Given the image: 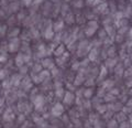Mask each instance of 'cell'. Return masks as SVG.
Wrapping results in <instances>:
<instances>
[{"label":"cell","mask_w":132,"mask_h":128,"mask_svg":"<svg viewBox=\"0 0 132 128\" xmlns=\"http://www.w3.org/2000/svg\"><path fill=\"white\" fill-rule=\"evenodd\" d=\"M73 100H74V95H73L72 93H67V94H66V96H65V102L67 101L68 104H71Z\"/></svg>","instance_id":"cell-2"},{"label":"cell","mask_w":132,"mask_h":128,"mask_svg":"<svg viewBox=\"0 0 132 128\" xmlns=\"http://www.w3.org/2000/svg\"><path fill=\"white\" fill-rule=\"evenodd\" d=\"M63 53H64V47H63V45H61L59 49H56V50H55V54L56 55H62Z\"/></svg>","instance_id":"cell-3"},{"label":"cell","mask_w":132,"mask_h":128,"mask_svg":"<svg viewBox=\"0 0 132 128\" xmlns=\"http://www.w3.org/2000/svg\"><path fill=\"white\" fill-rule=\"evenodd\" d=\"M52 113L54 114L55 116H60V115L63 113V106L60 105V104L55 105L54 107H53V109H52Z\"/></svg>","instance_id":"cell-1"}]
</instances>
